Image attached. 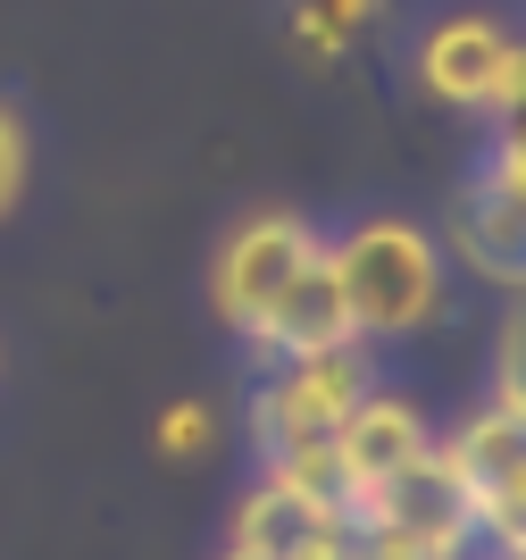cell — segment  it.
I'll return each mask as SVG.
<instances>
[{
  "label": "cell",
  "mask_w": 526,
  "mask_h": 560,
  "mask_svg": "<svg viewBox=\"0 0 526 560\" xmlns=\"http://www.w3.org/2000/svg\"><path fill=\"white\" fill-rule=\"evenodd\" d=\"M326 252H335L360 343H401V335H426L443 318L452 259H443V243L418 218H360V226L326 234Z\"/></svg>",
  "instance_id": "obj_1"
},
{
  "label": "cell",
  "mask_w": 526,
  "mask_h": 560,
  "mask_svg": "<svg viewBox=\"0 0 526 560\" xmlns=\"http://www.w3.org/2000/svg\"><path fill=\"white\" fill-rule=\"evenodd\" d=\"M351 544H360V560H459L477 544V511H468L452 460L426 452L418 468H401L376 493H360Z\"/></svg>",
  "instance_id": "obj_2"
},
{
  "label": "cell",
  "mask_w": 526,
  "mask_h": 560,
  "mask_svg": "<svg viewBox=\"0 0 526 560\" xmlns=\"http://www.w3.org/2000/svg\"><path fill=\"white\" fill-rule=\"evenodd\" d=\"M376 385V360L367 343H335V351H301V360H268L252 394V444H309V435H335V427L360 410V394Z\"/></svg>",
  "instance_id": "obj_3"
},
{
  "label": "cell",
  "mask_w": 526,
  "mask_h": 560,
  "mask_svg": "<svg viewBox=\"0 0 526 560\" xmlns=\"http://www.w3.org/2000/svg\"><path fill=\"white\" fill-rule=\"evenodd\" d=\"M309 252H318V226L301 210H243L226 226V243H218V259H209V310L234 335H252Z\"/></svg>",
  "instance_id": "obj_4"
},
{
  "label": "cell",
  "mask_w": 526,
  "mask_h": 560,
  "mask_svg": "<svg viewBox=\"0 0 526 560\" xmlns=\"http://www.w3.org/2000/svg\"><path fill=\"white\" fill-rule=\"evenodd\" d=\"M443 460H452L459 493H468V511H477V544H518L526 536V419L502 410V401H484L468 419L443 435Z\"/></svg>",
  "instance_id": "obj_5"
},
{
  "label": "cell",
  "mask_w": 526,
  "mask_h": 560,
  "mask_svg": "<svg viewBox=\"0 0 526 560\" xmlns=\"http://www.w3.org/2000/svg\"><path fill=\"white\" fill-rule=\"evenodd\" d=\"M418 68V93L443 101V109H468V117H502L510 101V68H518V34L484 9H452L418 34L410 50Z\"/></svg>",
  "instance_id": "obj_6"
},
{
  "label": "cell",
  "mask_w": 526,
  "mask_h": 560,
  "mask_svg": "<svg viewBox=\"0 0 526 560\" xmlns=\"http://www.w3.org/2000/svg\"><path fill=\"white\" fill-rule=\"evenodd\" d=\"M443 259H459L468 277L502 284V293H526V201L502 185V176H468L452 201V218H443Z\"/></svg>",
  "instance_id": "obj_7"
},
{
  "label": "cell",
  "mask_w": 526,
  "mask_h": 560,
  "mask_svg": "<svg viewBox=\"0 0 526 560\" xmlns=\"http://www.w3.org/2000/svg\"><path fill=\"white\" fill-rule=\"evenodd\" d=\"M252 360L268 369V360H301V351H335V343H360V327H351V302H343V277H335V252H326V234H318V252L293 268V284L276 293V310L259 318L252 335Z\"/></svg>",
  "instance_id": "obj_8"
},
{
  "label": "cell",
  "mask_w": 526,
  "mask_h": 560,
  "mask_svg": "<svg viewBox=\"0 0 526 560\" xmlns=\"http://www.w3.org/2000/svg\"><path fill=\"white\" fill-rule=\"evenodd\" d=\"M335 452H343L351 511H360V493H376L385 477H401V468H418L426 452H435V427H426V410H418L410 394H393V385H367L360 410L335 427Z\"/></svg>",
  "instance_id": "obj_9"
},
{
  "label": "cell",
  "mask_w": 526,
  "mask_h": 560,
  "mask_svg": "<svg viewBox=\"0 0 526 560\" xmlns=\"http://www.w3.org/2000/svg\"><path fill=\"white\" fill-rule=\"evenodd\" d=\"M318 527H335V511H318V502H301V493H284L276 477H259L243 502H234V527L226 544H243V552H268V560H293L301 544L318 536Z\"/></svg>",
  "instance_id": "obj_10"
},
{
  "label": "cell",
  "mask_w": 526,
  "mask_h": 560,
  "mask_svg": "<svg viewBox=\"0 0 526 560\" xmlns=\"http://www.w3.org/2000/svg\"><path fill=\"white\" fill-rule=\"evenodd\" d=\"M259 477H276L284 493H301V502H318V511L351 518V477H343V452H335V435H309V444H276V452H259Z\"/></svg>",
  "instance_id": "obj_11"
},
{
  "label": "cell",
  "mask_w": 526,
  "mask_h": 560,
  "mask_svg": "<svg viewBox=\"0 0 526 560\" xmlns=\"http://www.w3.org/2000/svg\"><path fill=\"white\" fill-rule=\"evenodd\" d=\"M376 18H385V0H293V43L309 50L318 68H335Z\"/></svg>",
  "instance_id": "obj_12"
},
{
  "label": "cell",
  "mask_w": 526,
  "mask_h": 560,
  "mask_svg": "<svg viewBox=\"0 0 526 560\" xmlns=\"http://www.w3.org/2000/svg\"><path fill=\"white\" fill-rule=\"evenodd\" d=\"M493 401L526 419V293L510 302L502 327H493Z\"/></svg>",
  "instance_id": "obj_13"
},
{
  "label": "cell",
  "mask_w": 526,
  "mask_h": 560,
  "mask_svg": "<svg viewBox=\"0 0 526 560\" xmlns=\"http://www.w3.org/2000/svg\"><path fill=\"white\" fill-rule=\"evenodd\" d=\"M151 444H160V460H201V452L218 444V410H209V401H167L160 427H151Z\"/></svg>",
  "instance_id": "obj_14"
},
{
  "label": "cell",
  "mask_w": 526,
  "mask_h": 560,
  "mask_svg": "<svg viewBox=\"0 0 526 560\" xmlns=\"http://www.w3.org/2000/svg\"><path fill=\"white\" fill-rule=\"evenodd\" d=\"M25 176H34V135H25V109H17V101H0V226L17 218Z\"/></svg>",
  "instance_id": "obj_15"
},
{
  "label": "cell",
  "mask_w": 526,
  "mask_h": 560,
  "mask_svg": "<svg viewBox=\"0 0 526 560\" xmlns=\"http://www.w3.org/2000/svg\"><path fill=\"white\" fill-rule=\"evenodd\" d=\"M484 176H502V185L526 201V101L493 117V151H484Z\"/></svg>",
  "instance_id": "obj_16"
},
{
  "label": "cell",
  "mask_w": 526,
  "mask_h": 560,
  "mask_svg": "<svg viewBox=\"0 0 526 560\" xmlns=\"http://www.w3.org/2000/svg\"><path fill=\"white\" fill-rule=\"evenodd\" d=\"M518 101H526V34H518V68H510V101L502 109H518Z\"/></svg>",
  "instance_id": "obj_17"
},
{
  "label": "cell",
  "mask_w": 526,
  "mask_h": 560,
  "mask_svg": "<svg viewBox=\"0 0 526 560\" xmlns=\"http://www.w3.org/2000/svg\"><path fill=\"white\" fill-rule=\"evenodd\" d=\"M218 560H268V552H243V544H226V552H218Z\"/></svg>",
  "instance_id": "obj_18"
},
{
  "label": "cell",
  "mask_w": 526,
  "mask_h": 560,
  "mask_svg": "<svg viewBox=\"0 0 526 560\" xmlns=\"http://www.w3.org/2000/svg\"><path fill=\"white\" fill-rule=\"evenodd\" d=\"M493 560H526V536H518V544H502V552H493Z\"/></svg>",
  "instance_id": "obj_19"
},
{
  "label": "cell",
  "mask_w": 526,
  "mask_h": 560,
  "mask_svg": "<svg viewBox=\"0 0 526 560\" xmlns=\"http://www.w3.org/2000/svg\"><path fill=\"white\" fill-rule=\"evenodd\" d=\"M459 560H493V552H484V544H468V552H459Z\"/></svg>",
  "instance_id": "obj_20"
}]
</instances>
